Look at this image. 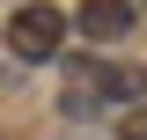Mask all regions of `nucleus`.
<instances>
[{"mask_svg": "<svg viewBox=\"0 0 147 140\" xmlns=\"http://www.w3.org/2000/svg\"><path fill=\"white\" fill-rule=\"evenodd\" d=\"M66 30H74L66 7H52V0H22L15 15H7V52H15V59H59Z\"/></svg>", "mask_w": 147, "mask_h": 140, "instance_id": "nucleus-1", "label": "nucleus"}, {"mask_svg": "<svg viewBox=\"0 0 147 140\" xmlns=\"http://www.w3.org/2000/svg\"><path fill=\"white\" fill-rule=\"evenodd\" d=\"M132 22H140L132 0H81L74 7V30L88 37V44H118V37H132Z\"/></svg>", "mask_w": 147, "mask_h": 140, "instance_id": "nucleus-2", "label": "nucleus"}, {"mask_svg": "<svg viewBox=\"0 0 147 140\" xmlns=\"http://www.w3.org/2000/svg\"><path fill=\"white\" fill-rule=\"evenodd\" d=\"M88 81H96L103 103H125V111L147 103V67H96V59H88Z\"/></svg>", "mask_w": 147, "mask_h": 140, "instance_id": "nucleus-3", "label": "nucleus"}, {"mask_svg": "<svg viewBox=\"0 0 147 140\" xmlns=\"http://www.w3.org/2000/svg\"><path fill=\"white\" fill-rule=\"evenodd\" d=\"M118 140H147V103L140 111H118Z\"/></svg>", "mask_w": 147, "mask_h": 140, "instance_id": "nucleus-4", "label": "nucleus"}, {"mask_svg": "<svg viewBox=\"0 0 147 140\" xmlns=\"http://www.w3.org/2000/svg\"><path fill=\"white\" fill-rule=\"evenodd\" d=\"M140 15H147V0H140Z\"/></svg>", "mask_w": 147, "mask_h": 140, "instance_id": "nucleus-5", "label": "nucleus"}]
</instances>
